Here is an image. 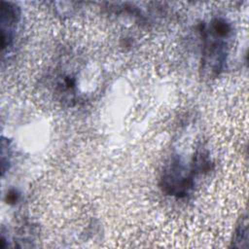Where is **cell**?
<instances>
[{
	"label": "cell",
	"mask_w": 249,
	"mask_h": 249,
	"mask_svg": "<svg viewBox=\"0 0 249 249\" xmlns=\"http://www.w3.org/2000/svg\"><path fill=\"white\" fill-rule=\"evenodd\" d=\"M19 15V9L15 4L4 1L1 3V40L3 51L13 43Z\"/></svg>",
	"instance_id": "3"
},
{
	"label": "cell",
	"mask_w": 249,
	"mask_h": 249,
	"mask_svg": "<svg viewBox=\"0 0 249 249\" xmlns=\"http://www.w3.org/2000/svg\"><path fill=\"white\" fill-rule=\"evenodd\" d=\"M247 238H248V229H247V221L246 219L241 220L240 224L238 225L235 233H234V244L236 242H247ZM233 244V245H234Z\"/></svg>",
	"instance_id": "4"
},
{
	"label": "cell",
	"mask_w": 249,
	"mask_h": 249,
	"mask_svg": "<svg viewBox=\"0 0 249 249\" xmlns=\"http://www.w3.org/2000/svg\"><path fill=\"white\" fill-rule=\"evenodd\" d=\"M187 168L179 160H173L169 166L163 171L161 177V187L165 193L171 196H184L194 186V179L197 174L194 167L190 173H187Z\"/></svg>",
	"instance_id": "2"
},
{
	"label": "cell",
	"mask_w": 249,
	"mask_h": 249,
	"mask_svg": "<svg viewBox=\"0 0 249 249\" xmlns=\"http://www.w3.org/2000/svg\"><path fill=\"white\" fill-rule=\"evenodd\" d=\"M18 195L17 194L16 191H11L9 193V195L7 196V200L9 202H16L18 199Z\"/></svg>",
	"instance_id": "5"
},
{
	"label": "cell",
	"mask_w": 249,
	"mask_h": 249,
	"mask_svg": "<svg viewBox=\"0 0 249 249\" xmlns=\"http://www.w3.org/2000/svg\"><path fill=\"white\" fill-rule=\"evenodd\" d=\"M231 26L224 18H214L209 25L201 29L203 39L202 62L205 70L212 74H219L227 60L228 38L231 36Z\"/></svg>",
	"instance_id": "1"
}]
</instances>
